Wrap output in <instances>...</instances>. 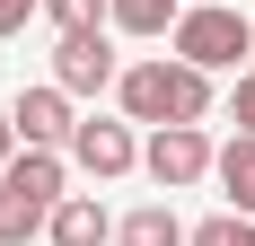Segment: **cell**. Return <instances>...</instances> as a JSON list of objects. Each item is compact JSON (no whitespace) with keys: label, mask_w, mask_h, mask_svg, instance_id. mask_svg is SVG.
Masks as SVG:
<instances>
[{"label":"cell","mask_w":255,"mask_h":246,"mask_svg":"<svg viewBox=\"0 0 255 246\" xmlns=\"http://www.w3.org/2000/svg\"><path fill=\"white\" fill-rule=\"evenodd\" d=\"M115 106H124V123H203L211 115V71H194V62H176V53H158V62H124V79H115Z\"/></svg>","instance_id":"cell-1"},{"label":"cell","mask_w":255,"mask_h":246,"mask_svg":"<svg viewBox=\"0 0 255 246\" xmlns=\"http://www.w3.org/2000/svg\"><path fill=\"white\" fill-rule=\"evenodd\" d=\"M26 238H44V211H35V202L0 176V246H26Z\"/></svg>","instance_id":"cell-12"},{"label":"cell","mask_w":255,"mask_h":246,"mask_svg":"<svg viewBox=\"0 0 255 246\" xmlns=\"http://www.w3.org/2000/svg\"><path fill=\"white\" fill-rule=\"evenodd\" d=\"M0 176H9V185L35 202V211H53V202L71 194V149H18V158H9Z\"/></svg>","instance_id":"cell-8"},{"label":"cell","mask_w":255,"mask_h":246,"mask_svg":"<svg viewBox=\"0 0 255 246\" xmlns=\"http://www.w3.org/2000/svg\"><path fill=\"white\" fill-rule=\"evenodd\" d=\"M18 158V123H9V106H0V167Z\"/></svg>","instance_id":"cell-17"},{"label":"cell","mask_w":255,"mask_h":246,"mask_svg":"<svg viewBox=\"0 0 255 246\" xmlns=\"http://www.w3.org/2000/svg\"><path fill=\"white\" fill-rule=\"evenodd\" d=\"M106 9H115V0H44V18L62 26V35H79V26H106Z\"/></svg>","instance_id":"cell-13"},{"label":"cell","mask_w":255,"mask_h":246,"mask_svg":"<svg viewBox=\"0 0 255 246\" xmlns=\"http://www.w3.org/2000/svg\"><path fill=\"white\" fill-rule=\"evenodd\" d=\"M229 123H238V132H255V62L238 71V88H229Z\"/></svg>","instance_id":"cell-15"},{"label":"cell","mask_w":255,"mask_h":246,"mask_svg":"<svg viewBox=\"0 0 255 246\" xmlns=\"http://www.w3.org/2000/svg\"><path fill=\"white\" fill-rule=\"evenodd\" d=\"M44 238L53 246H115V211H106L97 194H62L44 211Z\"/></svg>","instance_id":"cell-7"},{"label":"cell","mask_w":255,"mask_h":246,"mask_svg":"<svg viewBox=\"0 0 255 246\" xmlns=\"http://www.w3.org/2000/svg\"><path fill=\"white\" fill-rule=\"evenodd\" d=\"M35 9H44V0H0V35H18V26L35 18Z\"/></svg>","instance_id":"cell-16"},{"label":"cell","mask_w":255,"mask_h":246,"mask_svg":"<svg viewBox=\"0 0 255 246\" xmlns=\"http://www.w3.org/2000/svg\"><path fill=\"white\" fill-rule=\"evenodd\" d=\"M211 158H220V149H211V132H203V123H158L150 141H141V167H150V185H158V194L203 185V176H211Z\"/></svg>","instance_id":"cell-3"},{"label":"cell","mask_w":255,"mask_h":246,"mask_svg":"<svg viewBox=\"0 0 255 246\" xmlns=\"http://www.w3.org/2000/svg\"><path fill=\"white\" fill-rule=\"evenodd\" d=\"M9 123H18V149H71V132H79V106H71V88H18L9 97Z\"/></svg>","instance_id":"cell-6"},{"label":"cell","mask_w":255,"mask_h":246,"mask_svg":"<svg viewBox=\"0 0 255 246\" xmlns=\"http://www.w3.org/2000/svg\"><path fill=\"white\" fill-rule=\"evenodd\" d=\"M176 18H185V0H115V9H106L115 35H167Z\"/></svg>","instance_id":"cell-11"},{"label":"cell","mask_w":255,"mask_h":246,"mask_svg":"<svg viewBox=\"0 0 255 246\" xmlns=\"http://www.w3.org/2000/svg\"><path fill=\"white\" fill-rule=\"evenodd\" d=\"M115 246H185V220L167 202H141L132 220H115Z\"/></svg>","instance_id":"cell-10"},{"label":"cell","mask_w":255,"mask_h":246,"mask_svg":"<svg viewBox=\"0 0 255 246\" xmlns=\"http://www.w3.org/2000/svg\"><path fill=\"white\" fill-rule=\"evenodd\" d=\"M71 167L97 176V185H115V176L141 167V132H132V123H115V115H79V132H71Z\"/></svg>","instance_id":"cell-5"},{"label":"cell","mask_w":255,"mask_h":246,"mask_svg":"<svg viewBox=\"0 0 255 246\" xmlns=\"http://www.w3.org/2000/svg\"><path fill=\"white\" fill-rule=\"evenodd\" d=\"M167 53L194 62V71H247L255 18H247V9H229V0H203V9H185V18L167 26Z\"/></svg>","instance_id":"cell-2"},{"label":"cell","mask_w":255,"mask_h":246,"mask_svg":"<svg viewBox=\"0 0 255 246\" xmlns=\"http://www.w3.org/2000/svg\"><path fill=\"white\" fill-rule=\"evenodd\" d=\"M247 246H255V220H247Z\"/></svg>","instance_id":"cell-18"},{"label":"cell","mask_w":255,"mask_h":246,"mask_svg":"<svg viewBox=\"0 0 255 246\" xmlns=\"http://www.w3.org/2000/svg\"><path fill=\"white\" fill-rule=\"evenodd\" d=\"M115 79H124V62H115V26H79V35L53 44V88H71V97H106Z\"/></svg>","instance_id":"cell-4"},{"label":"cell","mask_w":255,"mask_h":246,"mask_svg":"<svg viewBox=\"0 0 255 246\" xmlns=\"http://www.w3.org/2000/svg\"><path fill=\"white\" fill-rule=\"evenodd\" d=\"M211 176H220V194H229L238 220H255V132H238V141L211 158Z\"/></svg>","instance_id":"cell-9"},{"label":"cell","mask_w":255,"mask_h":246,"mask_svg":"<svg viewBox=\"0 0 255 246\" xmlns=\"http://www.w3.org/2000/svg\"><path fill=\"white\" fill-rule=\"evenodd\" d=\"M185 246H247V220H238V211H220V220L185 229Z\"/></svg>","instance_id":"cell-14"}]
</instances>
